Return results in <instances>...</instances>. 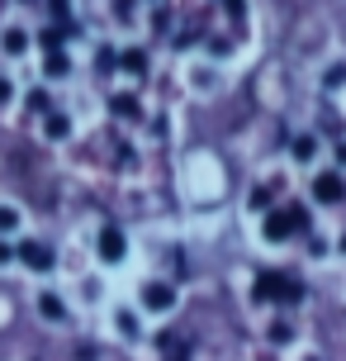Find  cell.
<instances>
[{
    "instance_id": "6da1fadb",
    "label": "cell",
    "mask_w": 346,
    "mask_h": 361,
    "mask_svg": "<svg viewBox=\"0 0 346 361\" xmlns=\"http://www.w3.org/2000/svg\"><path fill=\"white\" fill-rule=\"evenodd\" d=\"M256 300H285V305H294V300H304V286L290 281L285 271H261L256 276Z\"/></svg>"
},
{
    "instance_id": "7a4b0ae2",
    "label": "cell",
    "mask_w": 346,
    "mask_h": 361,
    "mask_svg": "<svg viewBox=\"0 0 346 361\" xmlns=\"http://www.w3.org/2000/svg\"><path fill=\"white\" fill-rule=\"evenodd\" d=\"M304 228H309V209H299V204L275 209V214L266 219V238H271V243H285L290 233H304Z\"/></svg>"
},
{
    "instance_id": "3957f363",
    "label": "cell",
    "mask_w": 346,
    "mask_h": 361,
    "mask_svg": "<svg viewBox=\"0 0 346 361\" xmlns=\"http://www.w3.org/2000/svg\"><path fill=\"white\" fill-rule=\"evenodd\" d=\"M313 195L323 200V204H337V200L346 195V185H342V176H337V171H323V176L313 180Z\"/></svg>"
},
{
    "instance_id": "277c9868",
    "label": "cell",
    "mask_w": 346,
    "mask_h": 361,
    "mask_svg": "<svg viewBox=\"0 0 346 361\" xmlns=\"http://www.w3.org/2000/svg\"><path fill=\"white\" fill-rule=\"evenodd\" d=\"M19 262L34 267V271H48V267H53V252H48L43 243H24V247H19Z\"/></svg>"
},
{
    "instance_id": "5b68a950",
    "label": "cell",
    "mask_w": 346,
    "mask_h": 361,
    "mask_svg": "<svg viewBox=\"0 0 346 361\" xmlns=\"http://www.w3.org/2000/svg\"><path fill=\"white\" fill-rule=\"evenodd\" d=\"M100 257H105V262H119V257H124V233H119V228H105V233H100Z\"/></svg>"
},
{
    "instance_id": "8992f818",
    "label": "cell",
    "mask_w": 346,
    "mask_h": 361,
    "mask_svg": "<svg viewBox=\"0 0 346 361\" xmlns=\"http://www.w3.org/2000/svg\"><path fill=\"white\" fill-rule=\"evenodd\" d=\"M143 300H147V309H171V300H176V295H171V286L152 281V286L143 290Z\"/></svg>"
},
{
    "instance_id": "52a82bcc",
    "label": "cell",
    "mask_w": 346,
    "mask_h": 361,
    "mask_svg": "<svg viewBox=\"0 0 346 361\" xmlns=\"http://www.w3.org/2000/svg\"><path fill=\"white\" fill-rule=\"evenodd\" d=\"M110 109H114V114H124V119H138V100H133V95H114Z\"/></svg>"
},
{
    "instance_id": "ba28073f",
    "label": "cell",
    "mask_w": 346,
    "mask_h": 361,
    "mask_svg": "<svg viewBox=\"0 0 346 361\" xmlns=\"http://www.w3.org/2000/svg\"><path fill=\"white\" fill-rule=\"evenodd\" d=\"M72 133V119L67 114H48V138H67Z\"/></svg>"
},
{
    "instance_id": "9c48e42d",
    "label": "cell",
    "mask_w": 346,
    "mask_h": 361,
    "mask_svg": "<svg viewBox=\"0 0 346 361\" xmlns=\"http://www.w3.org/2000/svg\"><path fill=\"white\" fill-rule=\"evenodd\" d=\"M38 309H43V319H62V314H67V309H62V300H57V295H43V300H38Z\"/></svg>"
},
{
    "instance_id": "30bf717a",
    "label": "cell",
    "mask_w": 346,
    "mask_h": 361,
    "mask_svg": "<svg viewBox=\"0 0 346 361\" xmlns=\"http://www.w3.org/2000/svg\"><path fill=\"white\" fill-rule=\"evenodd\" d=\"M124 67H128V72H138V76H143V72H147V53H143V48L124 53Z\"/></svg>"
},
{
    "instance_id": "8fae6325",
    "label": "cell",
    "mask_w": 346,
    "mask_h": 361,
    "mask_svg": "<svg viewBox=\"0 0 346 361\" xmlns=\"http://www.w3.org/2000/svg\"><path fill=\"white\" fill-rule=\"evenodd\" d=\"M24 48H29V34L10 29V34H5V53H24Z\"/></svg>"
},
{
    "instance_id": "7c38bea8",
    "label": "cell",
    "mask_w": 346,
    "mask_h": 361,
    "mask_svg": "<svg viewBox=\"0 0 346 361\" xmlns=\"http://www.w3.org/2000/svg\"><path fill=\"white\" fill-rule=\"evenodd\" d=\"M67 72H72V62H67L62 53H53V57H48V76H67Z\"/></svg>"
},
{
    "instance_id": "4fadbf2b",
    "label": "cell",
    "mask_w": 346,
    "mask_h": 361,
    "mask_svg": "<svg viewBox=\"0 0 346 361\" xmlns=\"http://www.w3.org/2000/svg\"><path fill=\"white\" fill-rule=\"evenodd\" d=\"M294 157L309 162V157H313V138H299V143H294Z\"/></svg>"
},
{
    "instance_id": "5bb4252c",
    "label": "cell",
    "mask_w": 346,
    "mask_h": 361,
    "mask_svg": "<svg viewBox=\"0 0 346 361\" xmlns=\"http://www.w3.org/2000/svg\"><path fill=\"white\" fill-rule=\"evenodd\" d=\"M252 209H271V190L256 185V190H252Z\"/></svg>"
},
{
    "instance_id": "9a60e30c",
    "label": "cell",
    "mask_w": 346,
    "mask_h": 361,
    "mask_svg": "<svg viewBox=\"0 0 346 361\" xmlns=\"http://www.w3.org/2000/svg\"><path fill=\"white\" fill-rule=\"evenodd\" d=\"M29 109H48V90H29Z\"/></svg>"
},
{
    "instance_id": "2e32d148",
    "label": "cell",
    "mask_w": 346,
    "mask_h": 361,
    "mask_svg": "<svg viewBox=\"0 0 346 361\" xmlns=\"http://www.w3.org/2000/svg\"><path fill=\"white\" fill-rule=\"evenodd\" d=\"M342 81H346V67H332V72H328V86L337 90V86H342Z\"/></svg>"
},
{
    "instance_id": "e0dca14e",
    "label": "cell",
    "mask_w": 346,
    "mask_h": 361,
    "mask_svg": "<svg viewBox=\"0 0 346 361\" xmlns=\"http://www.w3.org/2000/svg\"><path fill=\"white\" fill-rule=\"evenodd\" d=\"M19 219H15V209H0V228H15Z\"/></svg>"
},
{
    "instance_id": "ac0fdd59",
    "label": "cell",
    "mask_w": 346,
    "mask_h": 361,
    "mask_svg": "<svg viewBox=\"0 0 346 361\" xmlns=\"http://www.w3.org/2000/svg\"><path fill=\"white\" fill-rule=\"evenodd\" d=\"M228 5V15H242V0H223Z\"/></svg>"
},
{
    "instance_id": "d6986e66",
    "label": "cell",
    "mask_w": 346,
    "mask_h": 361,
    "mask_svg": "<svg viewBox=\"0 0 346 361\" xmlns=\"http://www.w3.org/2000/svg\"><path fill=\"white\" fill-rule=\"evenodd\" d=\"M5 100H10V81H0V105H5Z\"/></svg>"
},
{
    "instance_id": "ffe728a7",
    "label": "cell",
    "mask_w": 346,
    "mask_h": 361,
    "mask_svg": "<svg viewBox=\"0 0 346 361\" xmlns=\"http://www.w3.org/2000/svg\"><path fill=\"white\" fill-rule=\"evenodd\" d=\"M0 262H10V247H5V243H0Z\"/></svg>"
},
{
    "instance_id": "44dd1931",
    "label": "cell",
    "mask_w": 346,
    "mask_h": 361,
    "mask_svg": "<svg viewBox=\"0 0 346 361\" xmlns=\"http://www.w3.org/2000/svg\"><path fill=\"white\" fill-rule=\"evenodd\" d=\"M337 162H346V147H337Z\"/></svg>"
},
{
    "instance_id": "7402d4cb",
    "label": "cell",
    "mask_w": 346,
    "mask_h": 361,
    "mask_svg": "<svg viewBox=\"0 0 346 361\" xmlns=\"http://www.w3.org/2000/svg\"><path fill=\"white\" fill-rule=\"evenodd\" d=\"M342 247H346V238H342Z\"/></svg>"
}]
</instances>
